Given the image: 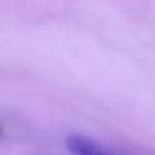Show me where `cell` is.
Returning <instances> with one entry per match:
<instances>
[{"mask_svg": "<svg viewBox=\"0 0 155 155\" xmlns=\"http://www.w3.org/2000/svg\"><path fill=\"white\" fill-rule=\"evenodd\" d=\"M67 147L70 151L75 154H103L105 150L94 140L80 136V134H70L67 138Z\"/></svg>", "mask_w": 155, "mask_h": 155, "instance_id": "1", "label": "cell"}]
</instances>
